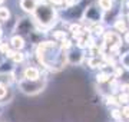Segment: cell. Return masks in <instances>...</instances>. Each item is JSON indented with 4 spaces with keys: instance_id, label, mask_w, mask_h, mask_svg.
I'll list each match as a JSON object with an SVG mask.
<instances>
[{
    "instance_id": "obj_1",
    "label": "cell",
    "mask_w": 129,
    "mask_h": 122,
    "mask_svg": "<svg viewBox=\"0 0 129 122\" xmlns=\"http://www.w3.org/2000/svg\"><path fill=\"white\" fill-rule=\"evenodd\" d=\"M33 16H35L37 23L45 29L52 27L56 23V19H57V13L53 9V6L46 5V3H39L36 10H35V13H33Z\"/></svg>"
},
{
    "instance_id": "obj_2",
    "label": "cell",
    "mask_w": 129,
    "mask_h": 122,
    "mask_svg": "<svg viewBox=\"0 0 129 122\" xmlns=\"http://www.w3.org/2000/svg\"><path fill=\"white\" fill-rule=\"evenodd\" d=\"M46 88V79L40 78L39 80H26L22 79L19 82V89L24 95H37Z\"/></svg>"
},
{
    "instance_id": "obj_3",
    "label": "cell",
    "mask_w": 129,
    "mask_h": 122,
    "mask_svg": "<svg viewBox=\"0 0 129 122\" xmlns=\"http://www.w3.org/2000/svg\"><path fill=\"white\" fill-rule=\"evenodd\" d=\"M106 46L111 47V50H118V47L120 46L122 43V39L118 33L115 32H108L105 33V42H103Z\"/></svg>"
},
{
    "instance_id": "obj_4",
    "label": "cell",
    "mask_w": 129,
    "mask_h": 122,
    "mask_svg": "<svg viewBox=\"0 0 129 122\" xmlns=\"http://www.w3.org/2000/svg\"><path fill=\"white\" fill-rule=\"evenodd\" d=\"M23 79L26 80H39L40 79V71L35 66H27L23 71Z\"/></svg>"
},
{
    "instance_id": "obj_5",
    "label": "cell",
    "mask_w": 129,
    "mask_h": 122,
    "mask_svg": "<svg viewBox=\"0 0 129 122\" xmlns=\"http://www.w3.org/2000/svg\"><path fill=\"white\" fill-rule=\"evenodd\" d=\"M39 2L37 0H20V9L26 13H35Z\"/></svg>"
},
{
    "instance_id": "obj_6",
    "label": "cell",
    "mask_w": 129,
    "mask_h": 122,
    "mask_svg": "<svg viewBox=\"0 0 129 122\" xmlns=\"http://www.w3.org/2000/svg\"><path fill=\"white\" fill-rule=\"evenodd\" d=\"M24 39L23 36H20V35H14V36H12V39H10V47L13 49V50H22L24 47Z\"/></svg>"
},
{
    "instance_id": "obj_7",
    "label": "cell",
    "mask_w": 129,
    "mask_h": 122,
    "mask_svg": "<svg viewBox=\"0 0 129 122\" xmlns=\"http://www.w3.org/2000/svg\"><path fill=\"white\" fill-rule=\"evenodd\" d=\"M6 56L9 57L12 62H14V63H22V62L24 60V55L22 53V50H9L7 52V55Z\"/></svg>"
},
{
    "instance_id": "obj_8",
    "label": "cell",
    "mask_w": 129,
    "mask_h": 122,
    "mask_svg": "<svg viewBox=\"0 0 129 122\" xmlns=\"http://www.w3.org/2000/svg\"><path fill=\"white\" fill-rule=\"evenodd\" d=\"M83 59V55L80 53V52H76V50H72L68 55V62L69 63H72V65H75V63H80Z\"/></svg>"
},
{
    "instance_id": "obj_9",
    "label": "cell",
    "mask_w": 129,
    "mask_h": 122,
    "mask_svg": "<svg viewBox=\"0 0 129 122\" xmlns=\"http://www.w3.org/2000/svg\"><path fill=\"white\" fill-rule=\"evenodd\" d=\"M29 24H30V22H29L27 19H22L20 22H19L17 24V35H20L22 36V33H29L30 32V27H29Z\"/></svg>"
},
{
    "instance_id": "obj_10",
    "label": "cell",
    "mask_w": 129,
    "mask_h": 122,
    "mask_svg": "<svg viewBox=\"0 0 129 122\" xmlns=\"http://www.w3.org/2000/svg\"><path fill=\"white\" fill-rule=\"evenodd\" d=\"M98 5H99V7H101V9H103L105 12H108V10L112 9L113 2H112V0H98Z\"/></svg>"
},
{
    "instance_id": "obj_11",
    "label": "cell",
    "mask_w": 129,
    "mask_h": 122,
    "mask_svg": "<svg viewBox=\"0 0 129 122\" xmlns=\"http://www.w3.org/2000/svg\"><path fill=\"white\" fill-rule=\"evenodd\" d=\"M111 78H113V76L108 75V73H105V72H101V73H98V75H96V80L99 82V83L109 82V80H111Z\"/></svg>"
},
{
    "instance_id": "obj_12",
    "label": "cell",
    "mask_w": 129,
    "mask_h": 122,
    "mask_svg": "<svg viewBox=\"0 0 129 122\" xmlns=\"http://www.w3.org/2000/svg\"><path fill=\"white\" fill-rule=\"evenodd\" d=\"M88 63H89V66H90V68H102V66L105 65V63H103L99 57H90V59L88 60Z\"/></svg>"
},
{
    "instance_id": "obj_13",
    "label": "cell",
    "mask_w": 129,
    "mask_h": 122,
    "mask_svg": "<svg viewBox=\"0 0 129 122\" xmlns=\"http://www.w3.org/2000/svg\"><path fill=\"white\" fill-rule=\"evenodd\" d=\"M9 19H10V10L7 7H0V20L7 22Z\"/></svg>"
},
{
    "instance_id": "obj_14",
    "label": "cell",
    "mask_w": 129,
    "mask_h": 122,
    "mask_svg": "<svg viewBox=\"0 0 129 122\" xmlns=\"http://www.w3.org/2000/svg\"><path fill=\"white\" fill-rule=\"evenodd\" d=\"M115 29L118 30V32H128V27H126V23H125V20L119 19L115 22Z\"/></svg>"
},
{
    "instance_id": "obj_15",
    "label": "cell",
    "mask_w": 129,
    "mask_h": 122,
    "mask_svg": "<svg viewBox=\"0 0 129 122\" xmlns=\"http://www.w3.org/2000/svg\"><path fill=\"white\" fill-rule=\"evenodd\" d=\"M7 92H9V86L0 82V101H3V102H5V99H6V95H7Z\"/></svg>"
},
{
    "instance_id": "obj_16",
    "label": "cell",
    "mask_w": 129,
    "mask_h": 122,
    "mask_svg": "<svg viewBox=\"0 0 129 122\" xmlns=\"http://www.w3.org/2000/svg\"><path fill=\"white\" fill-rule=\"evenodd\" d=\"M90 32L95 33V35H102V33H103V26H102V24L95 23L92 27H90Z\"/></svg>"
},
{
    "instance_id": "obj_17",
    "label": "cell",
    "mask_w": 129,
    "mask_h": 122,
    "mask_svg": "<svg viewBox=\"0 0 129 122\" xmlns=\"http://www.w3.org/2000/svg\"><path fill=\"white\" fill-rule=\"evenodd\" d=\"M118 102L119 103H128L129 102V95L126 92H120V95L118 96Z\"/></svg>"
},
{
    "instance_id": "obj_18",
    "label": "cell",
    "mask_w": 129,
    "mask_h": 122,
    "mask_svg": "<svg viewBox=\"0 0 129 122\" xmlns=\"http://www.w3.org/2000/svg\"><path fill=\"white\" fill-rule=\"evenodd\" d=\"M120 62H122V66H123V68L129 69V52H128V53H125V55H122Z\"/></svg>"
},
{
    "instance_id": "obj_19",
    "label": "cell",
    "mask_w": 129,
    "mask_h": 122,
    "mask_svg": "<svg viewBox=\"0 0 129 122\" xmlns=\"http://www.w3.org/2000/svg\"><path fill=\"white\" fill-rule=\"evenodd\" d=\"M53 36H55V39H57V40H62V42H63L64 39H66V32H63V30H59V32H56Z\"/></svg>"
},
{
    "instance_id": "obj_20",
    "label": "cell",
    "mask_w": 129,
    "mask_h": 122,
    "mask_svg": "<svg viewBox=\"0 0 129 122\" xmlns=\"http://www.w3.org/2000/svg\"><path fill=\"white\" fill-rule=\"evenodd\" d=\"M62 49H63V50H66V49H69V47H72V42H70L69 39H64L63 42H62Z\"/></svg>"
},
{
    "instance_id": "obj_21",
    "label": "cell",
    "mask_w": 129,
    "mask_h": 122,
    "mask_svg": "<svg viewBox=\"0 0 129 122\" xmlns=\"http://www.w3.org/2000/svg\"><path fill=\"white\" fill-rule=\"evenodd\" d=\"M106 103H108V105H118V99H115L113 98V96H108V98H106Z\"/></svg>"
},
{
    "instance_id": "obj_22",
    "label": "cell",
    "mask_w": 129,
    "mask_h": 122,
    "mask_svg": "<svg viewBox=\"0 0 129 122\" xmlns=\"http://www.w3.org/2000/svg\"><path fill=\"white\" fill-rule=\"evenodd\" d=\"M49 3H50L52 6H60L64 3V0H49Z\"/></svg>"
},
{
    "instance_id": "obj_23",
    "label": "cell",
    "mask_w": 129,
    "mask_h": 122,
    "mask_svg": "<svg viewBox=\"0 0 129 122\" xmlns=\"http://www.w3.org/2000/svg\"><path fill=\"white\" fill-rule=\"evenodd\" d=\"M120 113H122V116L125 118H129V106H125L122 111H120Z\"/></svg>"
},
{
    "instance_id": "obj_24",
    "label": "cell",
    "mask_w": 129,
    "mask_h": 122,
    "mask_svg": "<svg viewBox=\"0 0 129 122\" xmlns=\"http://www.w3.org/2000/svg\"><path fill=\"white\" fill-rule=\"evenodd\" d=\"M122 68H119V66H115V78H118V76L122 75Z\"/></svg>"
},
{
    "instance_id": "obj_25",
    "label": "cell",
    "mask_w": 129,
    "mask_h": 122,
    "mask_svg": "<svg viewBox=\"0 0 129 122\" xmlns=\"http://www.w3.org/2000/svg\"><path fill=\"white\" fill-rule=\"evenodd\" d=\"M112 115H113V118H116V119L122 116V113H120V111H118V109H113V111H112Z\"/></svg>"
},
{
    "instance_id": "obj_26",
    "label": "cell",
    "mask_w": 129,
    "mask_h": 122,
    "mask_svg": "<svg viewBox=\"0 0 129 122\" xmlns=\"http://www.w3.org/2000/svg\"><path fill=\"white\" fill-rule=\"evenodd\" d=\"M125 42H126V43H129V32H126V33H125Z\"/></svg>"
},
{
    "instance_id": "obj_27",
    "label": "cell",
    "mask_w": 129,
    "mask_h": 122,
    "mask_svg": "<svg viewBox=\"0 0 129 122\" xmlns=\"http://www.w3.org/2000/svg\"><path fill=\"white\" fill-rule=\"evenodd\" d=\"M2 35H3V33H2V29H0V38H2Z\"/></svg>"
},
{
    "instance_id": "obj_28",
    "label": "cell",
    "mask_w": 129,
    "mask_h": 122,
    "mask_svg": "<svg viewBox=\"0 0 129 122\" xmlns=\"http://www.w3.org/2000/svg\"><path fill=\"white\" fill-rule=\"evenodd\" d=\"M3 2H5V0H0V5H2V3H3Z\"/></svg>"
},
{
    "instance_id": "obj_29",
    "label": "cell",
    "mask_w": 129,
    "mask_h": 122,
    "mask_svg": "<svg viewBox=\"0 0 129 122\" xmlns=\"http://www.w3.org/2000/svg\"><path fill=\"white\" fill-rule=\"evenodd\" d=\"M0 115H2V106H0Z\"/></svg>"
},
{
    "instance_id": "obj_30",
    "label": "cell",
    "mask_w": 129,
    "mask_h": 122,
    "mask_svg": "<svg viewBox=\"0 0 129 122\" xmlns=\"http://www.w3.org/2000/svg\"><path fill=\"white\" fill-rule=\"evenodd\" d=\"M126 6H128V7H129V2H128V5H126Z\"/></svg>"
},
{
    "instance_id": "obj_31",
    "label": "cell",
    "mask_w": 129,
    "mask_h": 122,
    "mask_svg": "<svg viewBox=\"0 0 129 122\" xmlns=\"http://www.w3.org/2000/svg\"><path fill=\"white\" fill-rule=\"evenodd\" d=\"M128 20H129V13H128Z\"/></svg>"
}]
</instances>
